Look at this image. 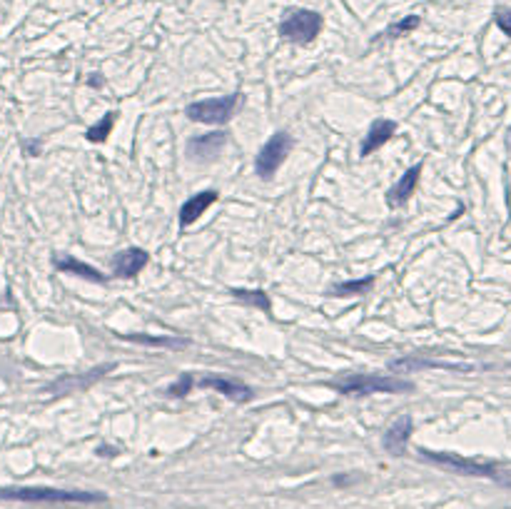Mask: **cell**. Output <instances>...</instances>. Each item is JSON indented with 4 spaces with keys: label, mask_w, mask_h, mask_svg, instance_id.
<instances>
[{
    "label": "cell",
    "mask_w": 511,
    "mask_h": 509,
    "mask_svg": "<svg viewBox=\"0 0 511 509\" xmlns=\"http://www.w3.org/2000/svg\"><path fill=\"white\" fill-rule=\"evenodd\" d=\"M0 500L25 502V505H98L108 497L103 492L55 490V487H0Z\"/></svg>",
    "instance_id": "obj_1"
},
{
    "label": "cell",
    "mask_w": 511,
    "mask_h": 509,
    "mask_svg": "<svg viewBox=\"0 0 511 509\" xmlns=\"http://www.w3.org/2000/svg\"><path fill=\"white\" fill-rule=\"evenodd\" d=\"M192 387H195V380H192V375H182V377H180V382L170 387L168 395H170V397H185L187 392L192 390Z\"/></svg>",
    "instance_id": "obj_22"
},
{
    "label": "cell",
    "mask_w": 511,
    "mask_h": 509,
    "mask_svg": "<svg viewBox=\"0 0 511 509\" xmlns=\"http://www.w3.org/2000/svg\"><path fill=\"white\" fill-rule=\"evenodd\" d=\"M424 367H442V370H462V372L474 370V365H469V362H444V360H434V357H419V355H407V357H399V360L389 362V370H392V372H402V375L424 370Z\"/></svg>",
    "instance_id": "obj_9"
},
{
    "label": "cell",
    "mask_w": 511,
    "mask_h": 509,
    "mask_svg": "<svg viewBox=\"0 0 511 509\" xmlns=\"http://www.w3.org/2000/svg\"><path fill=\"white\" fill-rule=\"evenodd\" d=\"M322 23H325V20H322L320 13L307 8H297V10H290V13L282 18L280 35L295 45H310L312 40L320 35Z\"/></svg>",
    "instance_id": "obj_5"
},
{
    "label": "cell",
    "mask_w": 511,
    "mask_h": 509,
    "mask_svg": "<svg viewBox=\"0 0 511 509\" xmlns=\"http://www.w3.org/2000/svg\"><path fill=\"white\" fill-rule=\"evenodd\" d=\"M227 143V133L215 130V133H205V135H195V138L187 140V155L197 163H210L220 155V150Z\"/></svg>",
    "instance_id": "obj_8"
},
{
    "label": "cell",
    "mask_w": 511,
    "mask_h": 509,
    "mask_svg": "<svg viewBox=\"0 0 511 509\" xmlns=\"http://www.w3.org/2000/svg\"><path fill=\"white\" fill-rule=\"evenodd\" d=\"M419 25V15H407L404 20H399V23H394L392 28L387 30V38H399V35H404V33H409V30H414Z\"/></svg>",
    "instance_id": "obj_20"
},
{
    "label": "cell",
    "mask_w": 511,
    "mask_h": 509,
    "mask_svg": "<svg viewBox=\"0 0 511 509\" xmlns=\"http://www.w3.org/2000/svg\"><path fill=\"white\" fill-rule=\"evenodd\" d=\"M217 203V193L215 190H205V193L195 195V198L185 200V205L180 208V225L182 228H187V225H192L197 218H200L202 213H205L210 205Z\"/></svg>",
    "instance_id": "obj_15"
},
{
    "label": "cell",
    "mask_w": 511,
    "mask_h": 509,
    "mask_svg": "<svg viewBox=\"0 0 511 509\" xmlns=\"http://www.w3.org/2000/svg\"><path fill=\"white\" fill-rule=\"evenodd\" d=\"M242 105V95H222V98H207V100H197L190 103L185 110V115L195 123H205V125H225L235 118V113Z\"/></svg>",
    "instance_id": "obj_3"
},
{
    "label": "cell",
    "mask_w": 511,
    "mask_h": 509,
    "mask_svg": "<svg viewBox=\"0 0 511 509\" xmlns=\"http://www.w3.org/2000/svg\"><path fill=\"white\" fill-rule=\"evenodd\" d=\"M337 392L347 397L382 395V392H412L414 385L407 380H397L389 375H344L342 380L332 382Z\"/></svg>",
    "instance_id": "obj_2"
},
{
    "label": "cell",
    "mask_w": 511,
    "mask_h": 509,
    "mask_svg": "<svg viewBox=\"0 0 511 509\" xmlns=\"http://www.w3.org/2000/svg\"><path fill=\"white\" fill-rule=\"evenodd\" d=\"M292 148H295V140H292L290 133L280 130V133L272 135V138L262 145V150L257 153V158H255L257 175H260L262 180H270L272 175L282 168V163H285L287 155L292 153Z\"/></svg>",
    "instance_id": "obj_6"
},
{
    "label": "cell",
    "mask_w": 511,
    "mask_h": 509,
    "mask_svg": "<svg viewBox=\"0 0 511 509\" xmlns=\"http://www.w3.org/2000/svg\"><path fill=\"white\" fill-rule=\"evenodd\" d=\"M150 262V255L143 248H130L123 250L120 255H115L113 260V272L118 277H135L145 270V265Z\"/></svg>",
    "instance_id": "obj_11"
},
{
    "label": "cell",
    "mask_w": 511,
    "mask_h": 509,
    "mask_svg": "<svg viewBox=\"0 0 511 509\" xmlns=\"http://www.w3.org/2000/svg\"><path fill=\"white\" fill-rule=\"evenodd\" d=\"M110 370H115V365H103V367H98V370H90V372H85V375H75V377H63V380H58L53 385V392H55V397H63V395H73V392H78V390H88L93 382H98L100 377L105 375V372H110Z\"/></svg>",
    "instance_id": "obj_12"
},
{
    "label": "cell",
    "mask_w": 511,
    "mask_h": 509,
    "mask_svg": "<svg viewBox=\"0 0 511 509\" xmlns=\"http://www.w3.org/2000/svg\"><path fill=\"white\" fill-rule=\"evenodd\" d=\"M394 133H397V123H394V120H387V118L374 120L372 128H369V133L364 135L362 158H367V155H372L374 150L382 148L384 143H389V140L394 138Z\"/></svg>",
    "instance_id": "obj_13"
},
{
    "label": "cell",
    "mask_w": 511,
    "mask_h": 509,
    "mask_svg": "<svg viewBox=\"0 0 511 509\" xmlns=\"http://www.w3.org/2000/svg\"><path fill=\"white\" fill-rule=\"evenodd\" d=\"M412 432H414V420L409 415H402L387 430V435H384V440H382V447L392 457H402L404 450H407V445H409V437H412Z\"/></svg>",
    "instance_id": "obj_10"
},
{
    "label": "cell",
    "mask_w": 511,
    "mask_h": 509,
    "mask_svg": "<svg viewBox=\"0 0 511 509\" xmlns=\"http://www.w3.org/2000/svg\"><path fill=\"white\" fill-rule=\"evenodd\" d=\"M374 285V275L364 277V280H349V282H340V285L332 287L330 295L335 297H352V295H367L369 287Z\"/></svg>",
    "instance_id": "obj_17"
},
{
    "label": "cell",
    "mask_w": 511,
    "mask_h": 509,
    "mask_svg": "<svg viewBox=\"0 0 511 509\" xmlns=\"http://www.w3.org/2000/svg\"><path fill=\"white\" fill-rule=\"evenodd\" d=\"M197 385L220 392V395H225L227 400H235V402H250L252 395H255L252 387H247L245 382L235 380V377H227V375H205L197 380Z\"/></svg>",
    "instance_id": "obj_7"
},
{
    "label": "cell",
    "mask_w": 511,
    "mask_h": 509,
    "mask_svg": "<svg viewBox=\"0 0 511 509\" xmlns=\"http://www.w3.org/2000/svg\"><path fill=\"white\" fill-rule=\"evenodd\" d=\"M494 20H497L499 30H504V35H509L511 38V10H497Z\"/></svg>",
    "instance_id": "obj_23"
},
{
    "label": "cell",
    "mask_w": 511,
    "mask_h": 509,
    "mask_svg": "<svg viewBox=\"0 0 511 509\" xmlns=\"http://www.w3.org/2000/svg\"><path fill=\"white\" fill-rule=\"evenodd\" d=\"M113 125H115V113H108L98 125H93V128L88 130V140L90 143H103L110 135V130H113Z\"/></svg>",
    "instance_id": "obj_18"
},
{
    "label": "cell",
    "mask_w": 511,
    "mask_h": 509,
    "mask_svg": "<svg viewBox=\"0 0 511 509\" xmlns=\"http://www.w3.org/2000/svg\"><path fill=\"white\" fill-rule=\"evenodd\" d=\"M125 340L140 342V345H163V347H185V340H175V337H148V335H125Z\"/></svg>",
    "instance_id": "obj_19"
},
{
    "label": "cell",
    "mask_w": 511,
    "mask_h": 509,
    "mask_svg": "<svg viewBox=\"0 0 511 509\" xmlns=\"http://www.w3.org/2000/svg\"><path fill=\"white\" fill-rule=\"evenodd\" d=\"M232 295H237V297H242V300H250L252 305H260V307H265V310H270V300H267V295L265 292H245V290H235Z\"/></svg>",
    "instance_id": "obj_21"
},
{
    "label": "cell",
    "mask_w": 511,
    "mask_h": 509,
    "mask_svg": "<svg viewBox=\"0 0 511 509\" xmlns=\"http://www.w3.org/2000/svg\"><path fill=\"white\" fill-rule=\"evenodd\" d=\"M55 270H60V272H70V275L85 277V280H90V282H100V285H103V282L108 280V277H105L100 270H95V267H90V265H85V262L75 260V257H65V255L55 260Z\"/></svg>",
    "instance_id": "obj_16"
},
{
    "label": "cell",
    "mask_w": 511,
    "mask_h": 509,
    "mask_svg": "<svg viewBox=\"0 0 511 509\" xmlns=\"http://www.w3.org/2000/svg\"><path fill=\"white\" fill-rule=\"evenodd\" d=\"M424 460H429L432 465L444 467L449 472H457V475H467V477H487V480H502V472L494 462H482V460H469V457L454 455V452H429V450H419Z\"/></svg>",
    "instance_id": "obj_4"
},
{
    "label": "cell",
    "mask_w": 511,
    "mask_h": 509,
    "mask_svg": "<svg viewBox=\"0 0 511 509\" xmlns=\"http://www.w3.org/2000/svg\"><path fill=\"white\" fill-rule=\"evenodd\" d=\"M419 175H422V165H414V168H409L407 173L399 178V183H394V188L387 193L389 208H399V205H404L409 198H412L414 190H417Z\"/></svg>",
    "instance_id": "obj_14"
}]
</instances>
